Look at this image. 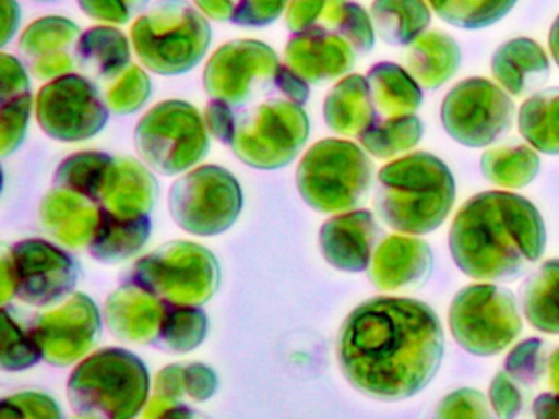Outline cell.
Masks as SVG:
<instances>
[{
    "mask_svg": "<svg viewBox=\"0 0 559 419\" xmlns=\"http://www.w3.org/2000/svg\"><path fill=\"white\" fill-rule=\"evenodd\" d=\"M158 195L153 173L139 160L114 157L104 172L96 202L117 218L150 215Z\"/></svg>",
    "mask_w": 559,
    "mask_h": 419,
    "instance_id": "obj_22",
    "label": "cell"
},
{
    "mask_svg": "<svg viewBox=\"0 0 559 419\" xmlns=\"http://www.w3.org/2000/svg\"><path fill=\"white\" fill-rule=\"evenodd\" d=\"M224 105L230 117L228 146L248 166L266 170L287 166L309 137L304 105L290 98L270 97L241 108Z\"/></svg>",
    "mask_w": 559,
    "mask_h": 419,
    "instance_id": "obj_8",
    "label": "cell"
},
{
    "mask_svg": "<svg viewBox=\"0 0 559 419\" xmlns=\"http://www.w3.org/2000/svg\"><path fill=\"white\" fill-rule=\"evenodd\" d=\"M489 402L496 416L512 419L522 412L523 395L519 383L502 370L497 372L489 385Z\"/></svg>",
    "mask_w": 559,
    "mask_h": 419,
    "instance_id": "obj_47",
    "label": "cell"
},
{
    "mask_svg": "<svg viewBox=\"0 0 559 419\" xmlns=\"http://www.w3.org/2000/svg\"><path fill=\"white\" fill-rule=\"evenodd\" d=\"M0 415L21 418H61L60 406L50 396L38 392H22L2 402Z\"/></svg>",
    "mask_w": 559,
    "mask_h": 419,
    "instance_id": "obj_46",
    "label": "cell"
},
{
    "mask_svg": "<svg viewBox=\"0 0 559 419\" xmlns=\"http://www.w3.org/2000/svg\"><path fill=\"white\" fill-rule=\"evenodd\" d=\"M104 100L110 111L117 115H130L142 110L152 95V81L145 69L130 64L119 77L100 87Z\"/></svg>",
    "mask_w": 559,
    "mask_h": 419,
    "instance_id": "obj_42",
    "label": "cell"
},
{
    "mask_svg": "<svg viewBox=\"0 0 559 419\" xmlns=\"http://www.w3.org/2000/svg\"><path fill=\"white\" fill-rule=\"evenodd\" d=\"M130 41L117 26L97 25L81 33L76 46V65L81 74L104 85L119 77L132 64Z\"/></svg>",
    "mask_w": 559,
    "mask_h": 419,
    "instance_id": "obj_25",
    "label": "cell"
},
{
    "mask_svg": "<svg viewBox=\"0 0 559 419\" xmlns=\"http://www.w3.org/2000/svg\"><path fill=\"white\" fill-rule=\"evenodd\" d=\"M448 244L454 264L467 277L515 282L545 252V219L525 196L487 190L457 210Z\"/></svg>",
    "mask_w": 559,
    "mask_h": 419,
    "instance_id": "obj_2",
    "label": "cell"
},
{
    "mask_svg": "<svg viewBox=\"0 0 559 419\" xmlns=\"http://www.w3.org/2000/svg\"><path fill=\"white\" fill-rule=\"evenodd\" d=\"M456 200L450 167L427 151L407 154L378 173L374 206L379 218L399 232L427 235L443 225Z\"/></svg>",
    "mask_w": 559,
    "mask_h": 419,
    "instance_id": "obj_4",
    "label": "cell"
},
{
    "mask_svg": "<svg viewBox=\"0 0 559 419\" xmlns=\"http://www.w3.org/2000/svg\"><path fill=\"white\" fill-rule=\"evenodd\" d=\"M424 136V123L417 115L404 117H374L372 123L359 134V143L379 159L397 156L414 149Z\"/></svg>",
    "mask_w": 559,
    "mask_h": 419,
    "instance_id": "obj_35",
    "label": "cell"
},
{
    "mask_svg": "<svg viewBox=\"0 0 559 419\" xmlns=\"http://www.w3.org/2000/svg\"><path fill=\"white\" fill-rule=\"evenodd\" d=\"M14 308L8 303L2 308V369L8 372L31 369L44 359V350L35 336L32 321L22 323Z\"/></svg>",
    "mask_w": 559,
    "mask_h": 419,
    "instance_id": "obj_39",
    "label": "cell"
},
{
    "mask_svg": "<svg viewBox=\"0 0 559 419\" xmlns=\"http://www.w3.org/2000/svg\"><path fill=\"white\" fill-rule=\"evenodd\" d=\"M533 416L538 419H559V393H542L536 396Z\"/></svg>",
    "mask_w": 559,
    "mask_h": 419,
    "instance_id": "obj_50",
    "label": "cell"
},
{
    "mask_svg": "<svg viewBox=\"0 0 559 419\" xmlns=\"http://www.w3.org/2000/svg\"><path fill=\"white\" fill-rule=\"evenodd\" d=\"M490 72L500 87L523 97L542 87L551 74L545 49L535 39L520 36L502 43L490 59Z\"/></svg>",
    "mask_w": 559,
    "mask_h": 419,
    "instance_id": "obj_24",
    "label": "cell"
},
{
    "mask_svg": "<svg viewBox=\"0 0 559 419\" xmlns=\"http://www.w3.org/2000/svg\"><path fill=\"white\" fill-rule=\"evenodd\" d=\"M169 303L126 278L106 304L110 333L127 343L158 344Z\"/></svg>",
    "mask_w": 559,
    "mask_h": 419,
    "instance_id": "obj_20",
    "label": "cell"
},
{
    "mask_svg": "<svg viewBox=\"0 0 559 419\" xmlns=\"http://www.w3.org/2000/svg\"><path fill=\"white\" fill-rule=\"evenodd\" d=\"M376 117L392 118L417 113L424 101V88L414 75L395 62L384 61L368 71Z\"/></svg>",
    "mask_w": 559,
    "mask_h": 419,
    "instance_id": "obj_29",
    "label": "cell"
},
{
    "mask_svg": "<svg viewBox=\"0 0 559 419\" xmlns=\"http://www.w3.org/2000/svg\"><path fill=\"white\" fill-rule=\"evenodd\" d=\"M336 356L343 375L361 395L402 402L427 388L440 370L443 326L425 301L369 298L343 321Z\"/></svg>",
    "mask_w": 559,
    "mask_h": 419,
    "instance_id": "obj_1",
    "label": "cell"
},
{
    "mask_svg": "<svg viewBox=\"0 0 559 419\" xmlns=\"http://www.w3.org/2000/svg\"><path fill=\"white\" fill-rule=\"evenodd\" d=\"M194 3L214 22L263 28L286 13L290 0H194Z\"/></svg>",
    "mask_w": 559,
    "mask_h": 419,
    "instance_id": "obj_36",
    "label": "cell"
},
{
    "mask_svg": "<svg viewBox=\"0 0 559 419\" xmlns=\"http://www.w3.org/2000/svg\"><path fill=\"white\" fill-rule=\"evenodd\" d=\"M284 62L309 84L348 74L376 45L371 13L353 0H290Z\"/></svg>",
    "mask_w": 559,
    "mask_h": 419,
    "instance_id": "obj_3",
    "label": "cell"
},
{
    "mask_svg": "<svg viewBox=\"0 0 559 419\" xmlns=\"http://www.w3.org/2000/svg\"><path fill=\"white\" fill-rule=\"evenodd\" d=\"M433 264V251L424 239L389 236L372 254L369 280L379 290L420 287L430 278Z\"/></svg>",
    "mask_w": 559,
    "mask_h": 419,
    "instance_id": "obj_21",
    "label": "cell"
},
{
    "mask_svg": "<svg viewBox=\"0 0 559 419\" xmlns=\"http://www.w3.org/2000/svg\"><path fill=\"white\" fill-rule=\"evenodd\" d=\"M130 36L136 58L148 71L179 75L205 58L212 28L189 0H156L133 22Z\"/></svg>",
    "mask_w": 559,
    "mask_h": 419,
    "instance_id": "obj_6",
    "label": "cell"
},
{
    "mask_svg": "<svg viewBox=\"0 0 559 419\" xmlns=\"http://www.w3.org/2000/svg\"><path fill=\"white\" fill-rule=\"evenodd\" d=\"M35 2H55V0H35Z\"/></svg>",
    "mask_w": 559,
    "mask_h": 419,
    "instance_id": "obj_53",
    "label": "cell"
},
{
    "mask_svg": "<svg viewBox=\"0 0 559 419\" xmlns=\"http://www.w3.org/2000/svg\"><path fill=\"white\" fill-rule=\"evenodd\" d=\"M379 235L381 229L369 210H349L325 222L320 229V249L333 267L362 272L371 265Z\"/></svg>",
    "mask_w": 559,
    "mask_h": 419,
    "instance_id": "obj_19",
    "label": "cell"
},
{
    "mask_svg": "<svg viewBox=\"0 0 559 419\" xmlns=\"http://www.w3.org/2000/svg\"><path fill=\"white\" fill-rule=\"evenodd\" d=\"M372 163L352 141L326 137L307 151L297 167V187L317 212H349L371 190Z\"/></svg>",
    "mask_w": 559,
    "mask_h": 419,
    "instance_id": "obj_9",
    "label": "cell"
},
{
    "mask_svg": "<svg viewBox=\"0 0 559 419\" xmlns=\"http://www.w3.org/2000/svg\"><path fill=\"white\" fill-rule=\"evenodd\" d=\"M369 13L379 38L391 46H411L431 23L427 0H372Z\"/></svg>",
    "mask_w": 559,
    "mask_h": 419,
    "instance_id": "obj_30",
    "label": "cell"
},
{
    "mask_svg": "<svg viewBox=\"0 0 559 419\" xmlns=\"http://www.w3.org/2000/svg\"><path fill=\"white\" fill-rule=\"evenodd\" d=\"M146 416H192V411L188 405H182L181 402L155 395L150 402Z\"/></svg>",
    "mask_w": 559,
    "mask_h": 419,
    "instance_id": "obj_49",
    "label": "cell"
},
{
    "mask_svg": "<svg viewBox=\"0 0 559 419\" xmlns=\"http://www.w3.org/2000/svg\"><path fill=\"white\" fill-rule=\"evenodd\" d=\"M152 0H78L80 9L90 19L110 25H126L145 12Z\"/></svg>",
    "mask_w": 559,
    "mask_h": 419,
    "instance_id": "obj_45",
    "label": "cell"
},
{
    "mask_svg": "<svg viewBox=\"0 0 559 419\" xmlns=\"http://www.w3.org/2000/svg\"><path fill=\"white\" fill-rule=\"evenodd\" d=\"M140 157L163 176H176L207 154L209 128L194 105L166 100L146 111L135 130Z\"/></svg>",
    "mask_w": 559,
    "mask_h": 419,
    "instance_id": "obj_12",
    "label": "cell"
},
{
    "mask_svg": "<svg viewBox=\"0 0 559 419\" xmlns=\"http://www.w3.org/2000/svg\"><path fill=\"white\" fill-rule=\"evenodd\" d=\"M448 25L461 29H483L509 15L519 0H427Z\"/></svg>",
    "mask_w": 559,
    "mask_h": 419,
    "instance_id": "obj_38",
    "label": "cell"
},
{
    "mask_svg": "<svg viewBox=\"0 0 559 419\" xmlns=\"http://www.w3.org/2000/svg\"><path fill=\"white\" fill-rule=\"evenodd\" d=\"M217 375L204 363H175L165 367L156 376L155 395L165 398H188L205 402L217 392Z\"/></svg>",
    "mask_w": 559,
    "mask_h": 419,
    "instance_id": "obj_37",
    "label": "cell"
},
{
    "mask_svg": "<svg viewBox=\"0 0 559 419\" xmlns=\"http://www.w3.org/2000/svg\"><path fill=\"white\" fill-rule=\"evenodd\" d=\"M548 375L552 390L559 393V347L549 356Z\"/></svg>",
    "mask_w": 559,
    "mask_h": 419,
    "instance_id": "obj_52",
    "label": "cell"
},
{
    "mask_svg": "<svg viewBox=\"0 0 559 419\" xmlns=\"http://www.w3.org/2000/svg\"><path fill=\"white\" fill-rule=\"evenodd\" d=\"M103 216L104 208L96 200L63 187H55L40 205V219L47 231L73 249H90Z\"/></svg>",
    "mask_w": 559,
    "mask_h": 419,
    "instance_id": "obj_23",
    "label": "cell"
},
{
    "mask_svg": "<svg viewBox=\"0 0 559 419\" xmlns=\"http://www.w3.org/2000/svg\"><path fill=\"white\" fill-rule=\"evenodd\" d=\"M520 300L535 330L559 334V259H548L525 278Z\"/></svg>",
    "mask_w": 559,
    "mask_h": 419,
    "instance_id": "obj_31",
    "label": "cell"
},
{
    "mask_svg": "<svg viewBox=\"0 0 559 419\" xmlns=\"http://www.w3.org/2000/svg\"><path fill=\"white\" fill-rule=\"evenodd\" d=\"M538 153L526 144L490 147L480 156V172L506 189H523L536 179L539 172Z\"/></svg>",
    "mask_w": 559,
    "mask_h": 419,
    "instance_id": "obj_34",
    "label": "cell"
},
{
    "mask_svg": "<svg viewBox=\"0 0 559 419\" xmlns=\"http://www.w3.org/2000/svg\"><path fill=\"white\" fill-rule=\"evenodd\" d=\"M548 46L549 52H551L552 59H555V62L559 68V15L556 16L551 28H549Z\"/></svg>",
    "mask_w": 559,
    "mask_h": 419,
    "instance_id": "obj_51",
    "label": "cell"
},
{
    "mask_svg": "<svg viewBox=\"0 0 559 419\" xmlns=\"http://www.w3.org/2000/svg\"><path fill=\"white\" fill-rule=\"evenodd\" d=\"M460 65V45L453 36L440 29L425 32L407 51L408 72L427 92L443 87L456 75Z\"/></svg>",
    "mask_w": 559,
    "mask_h": 419,
    "instance_id": "obj_27",
    "label": "cell"
},
{
    "mask_svg": "<svg viewBox=\"0 0 559 419\" xmlns=\"http://www.w3.org/2000/svg\"><path fill=\"white\" fill-rule=\"evenodd\" d=\"M0 71H2V92H0L2 140H0V147H2V156L5 157L17 151L24 143L34 97H32L27 69L21 59L2 52L0 55Z\"/></svg>",
    "mask_w": 559,
    "mask_h": 419,
    "instance_id": "obj_26",
    "label": "cell"
},
{
    "mask_svg": "<svg viewBox=\"0 0 559 419\" xmlns=\"http://www.w3.org/2000/svg\"><path fill=\"white\" fill-rule=\"evenodd\" d=\"M448 323L457 346L476 357L503 352L523 327L515 295L496 282L461 288L451 301Z\"/></svg>",
    "mask_w": 559,
    "mask_h": 419,
    "instance_id": "obj_11",
    "label": "cell"
},
{
    "mask_svg": "<svg viewBox=\"0 0 559 419\" xmlns=\"http://www.w3.org/2000/svg\"><path fill=\"white\" fill-rule=\"evenodd\" d=\"M80 26L61 15H47L32 22L19 39V51L28 71L40 79L70 74L76 65Z\"/></svg>",
    "mask_w": 559,
    "mask_h": 419,
    "instance_id": "obj_18",
    "label": "cell"
},
{
    "mask_svg": "<svg viewBox=\"0 0 559 419\" xmlns=\"http://www.w3.org/2000/svg\"><path fill=\"white\" fill-rule=\"evenodd\" d=\"M127 278L166 303L201 307L217 291L221 267L204 246L173 241L140 259Z\"/></svg>",
    "mask_w": 559,
    "mask_h": 419,
    "instance_id": "obj_10",
    "label": "cell"
},
{
    "mask_svg": "<svg viewBox=\"0 0 559 419\" xmlns=\"http://www.w3.org/2000/svg\"><path fill=\"white\" fill-rule=\"evenodd\" d=\"M80 280V265L45 239H25L2 255V301L11 297L34 307L67 300Z\"/></svg>",
    "mask_w": 559,
    "mask_h": 419,
    "instance_id": "obj_13",
    "label": "cell"
},
{
    "mask_svg": "<svg viewBox=\"0 0 559 419\" xmlns=\"http://www.w3.org/2000/svg\"><path fill=\"white\" fill-rule=\"evenodd\" d=\"M207 324V316L201 308L169 304L156 346L169 352H189L204 343Z\"/></svg>",
    "mask_w": 559,
    "mask_h": 419,
    "instance_id": "obj_40",
    "label": "cell"
},
{
    "mask_svg": "<svg viewBox=\"0 0 559 419\" xmlns=\"http://www.w3.org/2000/svg\"><path fill=\"white\" fill-rule=\"evenodd\" d=\"M437 418H490L492 411L487 405L486 396L479 390L460 388L448 393L440 403H438Z\"/></svg>",
    "mask_w": 559,
    "mask_h": 419,
    "instance_id": "obj_44",
    "label": "cell"
},
{
    "mask_svg": "<svg viewBox=\"0 0 559 419\" xmlns=\"http://www.w3.org/2000/svg\"><path fill=\"white\" fill-rule=\"evenodd\" d=\"M309 82L304 81L266 43L234 39L209 59L204 87L209 97L231 108L248 107L270 97H287L297 104L309 100Z\"/></svg>",
    "mask_w": 559,
    "mask_h": 419,
    "instance_id": "obj_5",
    "label": "cell"
},
{
    "mask_svg": "<svg viewBox=\"0 0 559 419\" xmlns=\"http://www.w3.org/2000/svg\"><path fill=\"white\" fill-rule=\"evenodd\" d=\"M112 156L99 151H84L68 157L55 173V187L74 190L96 200L100 180Z\"/></svg>",
    "mask_w": 559,
    "mask_h": 419,
    "instance_id": "obj_41",
    "label": "cell"
},
{
    "mask_svg": "<svg viewBox=\"0 0 559 419\" xmlns=\"http://www.w3.org/2000/svg\"><path fill=\"white\" fill-rule=\"evenodd\" d=\"M38 124L60 141H84L96 136L109 121V107L96 82L84 74L51 79L37 95Z\"/></svg>",
    "mask_w": 559,
    "mask_h": 419,
    "instance_id": "obj_16",
    "label": "cell"
},
{
    "mask_svg": "<svg viewBox=\"0 0 559 419\" xmlns=\"http://www.w3.org/2000/svg\"><path fill=\"white\" fill-rule=\"evenodd\" d=\"M519 131L538 153L559 156V87L543 88L523 101Z\"/></svg>",
    "mask_w": 559,
    "mask_h": 419,
    "instance_id": "obj_33",
    "label": "cell"
},
{
    "mask_svg": "<svg viewBox=\"0 0 559 419\" xmlns=\"http://www.w3.org/2000/svg\"><path fill=\"white\" fill-rule=\"evenodd\" d=\"M152 235L150 216L117 218L104 210L99 231L90 246V254L104 264H116L142 251Z\"/></svg>",
    "mask_w": 559,
    "mask_h": 419,
    "instance_id": "obj_32",
    "label": "cell"
},
{
    "mask_svg": "<svg viewBox=\"0 0 559 419\" xmlns=\"http://www.w3.org/2000/svg\"><path fill=\"white\" fill-rule=\"evenodd\" d=\"M243 206L234 173L224 167L202 166L176 180L169 192V213L179 228L198 236H215L231 228Z\"/></svg>",
    "mask_w": 559,
    "mask_h": 419,
    "instance_id": "obj_14",
    "label": "cell"
},
{
    "mask_svg": "<svg viewBox=\"0 0 559 419\" xmlns=\"http://www.w3.org/2000/svg\"><path fill=\"white\" fill-rule=\"evenodd\" d=\"M448 136L473 149L487 147L512 128L515 104L509 92L486 77L457 82L441 104Z\"/></svg>",
    "mask_w": 559,
    "mask_h": 419,
    "instance_id": "obj_15",
    "label": "cell"
},
{
    "mask_svg": "<svg viewBox=\"0 0 559 419\" xmlns=\"http://www.w3.org/2000/svg\"><path fill=\"white\" fill-rule=\"evenodd\" d=\"M323 117L330 130L346 136H359L376 117L368 77L349 74L326 95Z\"/></svg>",
    "mask_w": 559,
    "mask_h": 419,
    "instance_id": "obj_28",
    "label": "cell"
},
{
    "mask_svg": "<svg viewBox=\"0 0 559 419\" xmlns=\"http://www.w3.org/2000/svg\"><path fill=\"white\" fill-rule=\"evenodd\" d=\"M548 347L539 337H526L520 340L503 362V370L515 380L519 385H538L548 370Z\"/></svg>",
    "mask_w": 559,
    "mask_h": 419,
    "instance_id": "obj_43",
    "label": "cell"
},
{
    "mask_svg": "<svg viewBox=\"0 0 559 419\" xmlns=\"http://www.w3.org/2000/svg\"><path fill=\"white\" fill-rule=\"evenodd\" d=\"M0 7H2V39H0V46L4 48L17 33L22 15L17 0H0Z\"/></svg>",
    "mask_w": 559,
    "mask_h": 419,
    "instance_id": "obj_48",
    "label": "cell"
},
{
    "mask_svg": "<svg viewBox=\"0 0 559 419\" xmlns=\"http://www.w3.org/2000/svg\"><path fill=\"white\" fill-rule=\"evenodd\" d=\"M148 393L145 362L120 347L97 350L68 382V399L81 418H133L145 408Z\"/></svg>",
    "mask_w": 559,
    "mask_h": 419,
    "instance_id": "obj_7",
    "label": "cell"
},
{
    "mask_svg": "<svg viewBox=\"0 0 559 419\" xmlns=\"http://www.w3.org/2000/svg\"><path fill=\"white\" fill-rule=\"evenodd\" d=\"M35 336L51 366L64 367L86 356L100 336V313L87 295L73 294L55 310L32 320Z\"/></svg>",
    "mask_w": 559,
    "mask_h": 419,
    "instance_id": "obj_17",
    "label": "cell"
}]
</instances>
